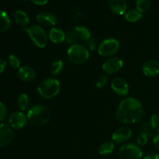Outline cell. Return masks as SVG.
<instances>
[{
	"instance_id": "6da1fadb",
	"label": "cell",
	"mask_w": 159,
	"mask_h": 159,
	"mask_svg": "<svg viewBox=\"0 0 159 159\" xmlns=\"http://www.w3.org/2000/svg\"><path fill=\"white\" fill-rule=\"evenodd\" d=\"M143 114L144 108L141 101L136 98L128 97L120 103L116 112V118L121 124H133L141 120Z\"/></svg>"
},
{
	"instance_id": "7a4b0ae2",
	"label": "cell",
	"mask_w": 159,
	"mask_h": 159,
	"mask_svg": "<svg viewBox=\"0 0 159 159\" xmlns=\"http://www.w3.org/2000/svg\"><path fill=\"white\" fill-rule=\"evenodd\" d=\"M28 120L33 125L44 126L51 120V112L48 107L43 105H34L29 109L26 114Z\"/></svg>"
},
{
	"instance_id": "3957f363",
	"label": "cell",
	"mask_w": 159,
	"mask_h": 159,
	"mask_svg": "<svg viewBox=\"0 0 159 159\" xmlns=\"http://www.w3.org/2000/svg\"><path fill=\"white\" fill-rule=\"evenodd\" d=\"M61 90V85L58 80L53 78H48L42 81L37 87V93L40 97L50 99L55 97Z\"/></svg>"
},
{
	"instance_id": "277c9868",
	"label": "cell",
	"mask_w": 159,
	"mask_h": 159,
	"mask_svg": "<svg viewBox=\"0 0 159 159\" xmlns=\"http://www.w3.org/2000/svg\"><path fill=\"white\" fill-rule=\"evenodd\" d=\"M67 56L71 63L75 65H82L89 58V52L83 45L74 43L68 48Z\"/></svg>"
},
{
	"instance_id": "5b68a950",
	"label": "cell",
	"mask_w": 159,
	"mask_h": 159,
	"mask_svg": "<svg viewBox=\"0 0 159 159\" xmlns=\"http://www.w3.org/2000/svg\"><path fill=\"white\" fill-rule=\"evenodd\" d=\"M23 30L28 34L31 41L39 48H43L48 43V37L43 27L39 25H33L28 28H23Z\"/></svg>"
},
{
	"instance_id": "8992f818",
	"label": "cell",
	"mask_w": 159,
	"mask_h": 159,
	"mask_svg": "<svg viewBox=\"0 0 159 159\" xmlns=\"http://www.w3.org/2000/svg\"><path fill=\"white\" fill-rule=\"evenodd\" d=\"M120 159H143V152L139 146L134 143L124 144L118 152Z\"/></svg>"
},
{
	"instance_id": "52a82bcc",
	"label": "cell",
	"mask_w": 159,
	"mask_h": 159,
	"mask_svg": "<svg viewBox=\"0 0 159 159\" xmlns=\"http://www.w3.org/2000/svg\"><path fill=\"white\" fill-rule=\"evenodd\" d=\"M120 43L116 39L107 38L102 40L98 47V53L102 57H112L118 52Z\"/></svg>"
},
{
	"instance_id": "ba28073f",
	"label": "cell",
	"mask_w": 159,
	"mask_h": 159,
	"mask_svg": "<svg viewBox=\"0 0 159 159\" xmlns=\"http://www.w3.org/2000/svg\"><path fill=\"white\" fill-rule=\"evenodd\" d=\"M124 66V61L121 58L117 57H113L105 61L102 65V71L107 75L114 74L118 72Z\"/></svg>"
},
{
	"instance_id": "9c48e42d",
	"label": "cell",
	"mask_w": 159,
	"mask_h": 159,
	"mask_svg": "<svg viewBox=\"0 0 159 159\" xmlns=\"http://www.w3.org/2000/svg\"><path fill=\"white\" fill-rule=\"evenodd\" d=\"M28 118L23 112H14L10 115L9 119V126L16 130L23 128L27 124Z\"/></svg>"
},
{
	"instance_id": "30bf717a",
	"label": "cell",
	"mask_w": 159,
	"mask_h": 159,
	"mask_svg": "<svg viewBox=\"0 0 159 159\" xmlns=\"http://www.w3.org/2000/svg\"><path fill=\"white\" fill-rule=\"evenodd\" d=\"M14 138L12 127L6 124H0V148L9 145Z\"/></svg>"
},
{
	"instance_id": "8fae6325",
	"label": "cell",
	"mask_w": 159,
	"mask_h": 159,
	"mask_svg": "<svg viewBox=\"0 0 159 159\" xmlns=\"http://www.w3.org/2000/svg\"><path fill=\"white\" fill-rule=\"evenodd\" d=\"M111 88L116 94L125 96L129 93V85L127 81L121 77H116L112 80Z\"/></svg>"
},
{
	"instance_id": "7c38bea8",
	"label": "cell",
	"mask_w": 159,
	"mask_h": 159,
	"mask_svg": "<svg viewBox=\"0 0 159 159\" xmlns=\"http://www.w3.org/2000/svg\"><path fill=\"white\" fill-rule=\"evenodd\" d=\"M132 136V130L127 127H121L116 129L112 134V141L117 144L126 142Z\"/></svg>"
},
{
	"instance_id": "4fadbf2b",
	"label": "cell",
	"mask_w": 159,
	"mask_h": 159,
	"mask_svg": "<svg viewBox=\"0 0 159 159\" xmlns=\"http://www.w3.org/2000/svg\"><path fill=\"white\" fill-rule=\"evenodd\" d=\"M142 71L147 77H155L159 75V61L149 60L143 65Z\"/></svg>"
},
{
	"instance_id": "5bb4252c",
	"label": "cell",
	"mask_w": 159,
	"mask_h": 159,
	"mask_svg": "<svg viewBox=\"0 0 159 159\" xmlns=\"http://www.w3.org/2000/svg\"><path fill=\"white\" fill-rule=\"evenodd\" d=\"M18 78L21 81L25 82H30L35 80L37 77V73L35 70L30 66L20 67L18 70Z\"/></svg>"
},
{
	"instance_id": "9a60e30c",
	"label": "cell",
	"mask_w": 159,
	"mask_h": 159,
	"mask_svg": "<svg viewBox=\"0 0 159 159\" xmlns=\"http://www.w3.org/2000/svg\"><path fill=\"white\" fill-rule=\"evenodd\" d=\"M36 19L40 24L47 26V27L54 26L57 23V18H56L55 15L49 12H40L37 15Z\"/></svg>"
},
{
	"instance_id": "2e32d148",
	"label": "cell",
	"mask_w": 159,
	"mask_h": 159,
	"mask_svg": "<svg viewBox=\"0 0 159 159\" xmlns=\"http://www.w3.org/2000/svg\"><path fill=\"white\" fill-rule=\"evenodd\" d=\"M109 7L113 13L116 15H123L127 9L126 0H109Z\"/></svg>"
},
{
	"instance_id": "e0dca14e",
	"label": "cell",
	"mask_w": 159,
	"mask_h": 159,
	"mask_svg": "<svg viewBox=\"0 0 159 159\" xmlns=\"http://www.w3.org/2000/svg\"><path fill=\"white\" fill-rule=\"evenodd\" d=\"M49 39L52 43H61L66 40V35L62 30L59 28H51L49 32Z\"/></svg>"
},
{
	"instance_id": "ac0fdd59",
	"label": "cell",
	"mask_w": 159,
	"mask_h": 159,
	"mask_svg": "<svg viewBox=\"0 0 159 159\" xmlns=\"http://www.w3.org/2000/svg\"><path fill=\"white\" fill-rule=\"evenodd\" d=\"M73 32H74L77 39L82 40V41H88L91 38V33L85 26H75Z\"/></svg>"
},
{
	"instance_id": "d6986e66",
	"label": "cell",
	"mask_w": 159,
	"mask_h": 159,
	"mask_svg": "<svg viewBox=\"0 0 159 159\" xmlns=\"http://www.w3.org/2000/svg\"><path fill=\"white\" fill-rule=\"evenodd\" d=\"M14 18H15L16 23H18L20 26L26 27V26H29L30 24V19L27 14L25 12L22 10H17L16 11L15 14H14Z\"/></svg>"
},
{
	"instance_id": "ffe728a7",
	"label": "cell",
	"mask_w": 159,
	"mask_h": 159,
	"mask_svg": "<svg viewBox=\"0 0 159 159\" xmlns=\"http://www.w3.org/2000/svg\"><path fill=\"white\" fill-rule=\"evenodd\" d=\"M11 26V20L9 16L5 11L0 10V32L8 30Z\"/></svg>"
},
{
	"instance_id": "44dd1931",
	"label": "cell",
	"mask_w": 159,
	"mask_h": 159,
	"mask_svg": "<svg viewBox=\"0 0 159 159\" xmlns=\"http://www.w3.org/2000/svg\"><path fill=\"white\" fill-rule=\"evenodd\" d=\"M114 150V144L112 141L103 142L99 148V154L101 155H108L113 153Z\"/></svg>"
},
{
	"instance_id": "7402d4cb",
	"label": "cell",
	"mask_w": 159,
	"mask_h": 159,
	"mask_svg": "<svg viewBox=\"0 0 159 159\" xmlns=\"http://www.w3.org/2000/svg\"><path fill=\"white\" fill-rule=\"evenodd\" d=\"M142 18V13L137 9H130L125 13V19L130 23L139 21Z\"/></svg>"
},
{
	"instance_id": "603a6c76",
	"label": "cell",
	"mask_w": 159,
	"mask_h": 159,
	"mask_svg": "<svg viewBox=\"0 0 159 159\" xmlns=\"http://www.w3.org/2000/svg\"><path fill=\"white\" fill-rule=\"evenodd\" d=\"M17 106L21 111H25L30 106V98L25 93H22L17 98Z\"/></svg>"
},
{
	"instance_id": "cb8c5ba5",
	"label": "cell",
	"mask_w": 159,
	"mask_h": 159,
	"mask_svg": "<svg viewBox=\"0 0 159 159\" xmlns=\"http://www.w3.org/2000/svg\"><path fill=\"white\" fill-rule=\"evenodd\" d=\"M152 5V0H137L136 9L140 12L143 13L150 9Z\"/></svg>"
},
{
	"instance_id": "d4e9b609",
	"label": "cell",
	"mask_w": 159,
	"mask_h": 159,
	"mask_svg": "<svg viewBox=\"0 0 159 159\" xmlns=\"http://www.w3.org/2000/svg\"><path fill=\"white\" fill-rule=\"evenodd\" d=\"M64 64L61 60H56L51 66V72L53 75H58L63 70Z\"/></svg>"
},
{
	"instance_id": "484cf974",
	"label": "cell",
	"mask_w": 159,
	"mask_h": 159,
	"mask_svg": "<svg viewBox=\"0 0 159 159\" xmlns=\"http://www.w3.org/2000/svg\"><path fill=\"white\" fill-rule=\"evenodd\" d=\"M9 64L14 69L20 68V60L15 54H11L9 57Z\"/></svg>"
},
{
	"instance_id": "4316f807",
	"label": "cell",
	"mask_w": 159,
	"mask_h": 159,
	"mask_svg": "<svg viewBox=\"0 0 159 159\" xmlns=\"http://www.w3.org/2000/svg\"><path fill=\"white\" fill-rule=\"evenodd\" d=\"M151 126L155 131L159 133V114L152 115L151 118Z\"/></svg>"
},
{
	"instance_id": "83f0119b",
	"label": "cell",
	"mask_w": 159,
	"mask_h": 159,
	"mask_svg": "<svg viewBox=\"0 0 159 159\" xmlns=\"http://www.w3.org/2000/svg\"><path fill=\"white\" fill-rule=\"evenodd\" d=\"M108 75L107 74H103L100 75L98 79L97 82H96V87L98 89H102L107 85V82H108Z\"/></svg>"
},
{
	"instance_id": "f1b7e54d",
	"label": "cell",
	"mask_w": 159,
	"mask_h": 159,
	"mask_svg": "<svg viewBox=\"0 0 159 159\" xmlns=\"http://www.w3.org/2000/svg\"><path fill=\"white\" fill-rule=\"evenodd\" d=\"M148 141V137L147 134L141 133L137 139V144L140 146H144L145 144H147Z\"/></svg>"
},
{
	"instance_id": "f546056e",
	"label": "cell",
	"mask_w": 159,
	"mask_h": 159,
	"mask_svg": "<svg viewBox=\"0 0 159 159\" xmlns=\"http://www.w3.org/2000/svg\"><path fill=\"white\" fill-rule=\"evenodd\" d=\"M7 115V108L2 102H0V121L4 120Z\"/></svg>"
},
{
	"instance_id": "4dcf8cb0",
	"label": "cell",
	"mask_w": 159,
	"mask_h": 159,
	"mask_svg": "<svg viewBox=\"0 0 159 159\" xmlns=\"http://www.w3.org/2000/svg\"><path fill=\"white\" fill-rule=\"evenodd\" d=\"M143 159H159V154L155 151H151L143 157Z\"/></svg>"
},
{
	"instance_id": "1f68e13d",
	"label": "cell",
	"mask_w": 159,
	"mask_h": 159,
	"mask_svg": "<svg viewBox=\"0 0 159 159\" xmlns=\"http://www.w3.org/2000/svg\"><path fill=\"white\" fill-rule=\"evenodd\" d=\"M153 145L155 148L159 152V133L157 134L153 138Z\"/></svg>"
},
{
	"instance_id": "d6a6232c",
	"label": "cell",
	"mask_w": 159,
	"mask_h": 159,
	"mask_svg": "<svg viewBox=\"0 0 159 159\" xmlns=\"http://www.w3.org/2000/svg\"><path fill=\"white\" fill-rule=\"evenodd\" d=\"M30 1L38 6H43L48 2V0H30Z\"/></svg>"
},
{
	"instance_id": "836d02e7",
	"label": "cell",
	"mask_w": 159,
	"mask_h": 159,
	"mask_svg": "<svg viewBox=\"0 0 159 159\" xmlns=\"http://www.w3.org/2000/svg\"><path fill=\"white\" fill-rule=\"evenodd\" d=\"M6 67V61L3 59H0V74L4 71Z\"/></svg>"
}]
</instances>
